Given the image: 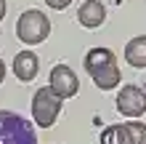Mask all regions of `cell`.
I'll use <instances>...</instances> for the list:
<instances>
[{
	"label": "cell",
	"instance_id": "1",
	"mask_svg": "<svg viewBox=\"0 0 146 144\" xmlns=\"http://www.w3.org/2000/svg\"><path fill=\"white\" fill-rule=\"evenodd\" d=\"M85 70H88L90 80L96 83V88L101 91H111L119 86L122 80V72H119V64H117V56L111 54L109 48H90L85 54Z\"/></svg>",
	"mask_w": 146,
	"mask_h": 144
},
{
	"label": "cell",
	"instance_id": "2",
	"mask_svg": "<svg viewBox=\"0 0 146 144\" xmlns=\"http://www.w3.org/2000/svg\"><path fill=\"white\" fill-rule=\"evenodd\" d=\"M0 144H37L32 120L11 109H0Z\"/></svg>",
	"mask_w": 146,
	"mask_h": 144
},
{
	"label": "cell",
	"instance_id": "3",
	"mask_svg": "<svg viewBox=\"0 0 146 144\" xmlns=\"http://www.w3.org/2000/svg\"><path fill=\"white\" fill-rule=\"evenodd\" d=\"M48 35H50V19L37 8H29L16 19V38L24 46H40Z\"/></svg>",
	"mask_w": 146,
	"mask_h": 144
},
{
	"label": "cell",
	"instance_id": "4",
	"mask_svg": "<svg viewBox=\"0 0 146 144\" xmlns=\"http://www.w3.org/2000/svg\"><path fill=\"white\" fill-rule=\"evenodd\" d=\"M61 104H64V101L53 94L50 86L37 88L35 96H32V120H35V125L50 128V125L58 120V115H61Z\"/></svg>",
	"mask_w": 146,
	"mask_h": 144
},
{
	"label": "cell",
	"instance_id": "5",
	"mask_svg": "<svg viewBox=\"0 0 146 144\" xmlns=\"http://www.w3.org/2000/svg\"><path fill=\"white\" fill-rule=\"evenodd\" d=\"M101 144H146V123L127 120L101 131Z\"/></svg>",
	"mask_w": 146,
	"mask_h": 144
},
{
	"label": "cell",
	"instance_id": "6",
	"mask_svg": "<svg viewBox=\"0 0 146 144\" xmlns=\"http://www.w3.org/2000/svg\"><path fill=\"white\" fill-rule=\"evenodd\" d=\"M48 86L53 88V94L64 101V99H74V96H77V91H80V80H77V75H74L72 67L56 64L53 70H50Z\"/></svg>",
	"mask_w": 146,
	"mask_h": 144
},
{
	"label": "cell",
	"instance_id": "7",
	"mask_svg": "<svg viewBox=\"0 0 146 144\" xmlns=\"http://www.w3.org/2000/svg\"><path fill=\"white\" fill-rule=\"evenodd\" d=\"M117 112H122L130 120H138L146 112V91L138 86H125L117 94Z\"/></svg>",
	"mask_w": 146,
	"mask_h": 144
},
{
	"label": "cell",
	"instance_id": "8",
	"mask_svg": "<svg viewBox=\"0 0 146 144\" xmlns=\"http://www.w3.org/2000/svg\"><path fill=\"white\" fill-rule=\"evenodd\" d=\"M37 70H40V59L35 51H19L13 56V64H11V72L16 75V80L21 83H32L37 78Z\"/></svg>",
	"mask_w": 146,
	"mask_h": 144
},
{
	"label": "cell",
	"instance_id": "9",
	"mask_svg": "<svg viewBox=\"0 0 146 144\" xmlns=\"http://www.w3.org/2000/svg\"><path fill=\"white\" fill-rule=\"evenodd\" d=\"M77 21H80L85 29H98L101 24L106 21L104 3H98V0H85L80 5V11H77Z\"/></svg>",
	"mask_w": 146,
	"mask_h": 144
},
{
	"label": "cell",
	"instance_id": "10",
	"mask_svg": "<svg viewBox=\"0 0 146 144\" xmlns=\"http://www.w3.org/2000/svg\"><path fill=\"white\" fill-rule=\"evenodd\" d=\"M125 62L135 70H146V35L130 38L125 46Z\"/></svg>",
	"mask_w": 146,
	"mask_h": 144
},
{
	"label": "cell",
	"instance_id": "11",
	"mask_svg": "<svg viewBox=\"0 0 146 144\" xmlns=\"http://www.w3.org/2000/svg\"><path fill=\"white\" fill-rule=\"evenodd\" d=\"M72 0H45L48 8H53V11H64V8H69Z\"/></svg>",
	"mask_w": 146,
	"mask_h": 144
},
{
	"label": "cell",
	"instance_id": "12",
	"mask_svg": "<svg viewBox=\"0 0 146 144\" xmlns=\"http://www.w3.org/2000/svg\"><path fill=\"white\" fill-rule=\"evenodd\" d=\"M3 80H5V62L0 59V83H3Z\"/></svg>",
	"mask_w": 146,
	"mask_h": 144
},
{
	"label": "cell",
	"instance_id": "13",
	"mask_svg": "<svg viewBox=\"0 0 146 144\" xmlns=\"http://www.w3.org/2000/svg\"><path fill=\"white\" fill-rule=\"evenodd\" d=\"M5 8H8L5 0H0V21H3V16H5Z\"/></svg>",
	"mask_w": 146,
	"mask_h": 144
}]
</instances>
